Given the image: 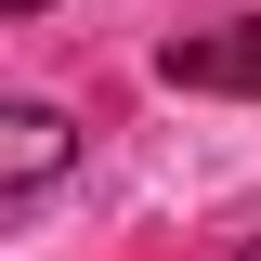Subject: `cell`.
Wrapping results in <instances>:
<instances>
[{
    "label": "cell",
    "instance_id": "1",
    "mask_svg": "<svg viewBox=\"0 0 261 261\" xmlns=\"http://www.w3.org/2000/svg\"><path fill=\"white\" fill-rule=\"evenodd\" d=\"M157 79L170 92H261V13H222V27L157 39Z\"/></svg>",
    "mask_w": 261,
    "mask_h": 261
},
{
    "label": "cell",
    "instance_id": "4",
    "mask_svg": "<svg viewBox=\"0 0 261 261\" xmlns=\"http://www.w3.org/2000/svg\"><path fill=\"white\" fill-rule=\"evenodd\" d=\"M235 261H261V235H248V248H235Z\"/></svg>",
    "mask_w": 261,
    "mask_h": 261
},
{
    "label": "cell",
    "instance_id": "2",
    "mask_svg": "<svg viewBox=\"0 0 261 261\" xmlns=\"http://www.w3.org/2000/svg\"><path fill=\"white\" fill-rule=\"evenodd\" d=\"M65 170H79V118L65 105H0V196H53Z\"/></svg>",
    "mask_w": 261,
    "mask_h": 261
},
{
    "label": "cell",
    "instance_id": "3",
    "mask_svg": "<svg viewBox=\"0 0 261 261\" xmlns=\"http://www.w3.org/2000/svg\"><path fill=\"white\" fill-rule=\"evenodd\" d=\"M0 13H53V0H0Z\"/></svg>",
    "mask_w": 261,
    "mask_h": 261
}]
</instances>
